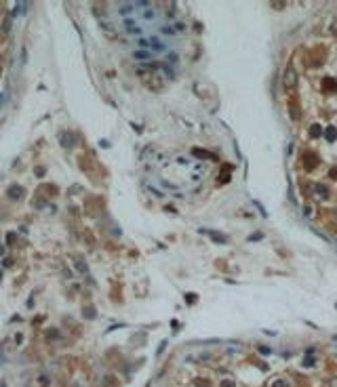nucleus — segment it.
Here are the masks:
<instances>
[{"label":"nucleus","instance_id":"obj_1","mask_svg":"<svg viewBox=\"0 0 337 387\" xmlns=\"http://www.w3.org/2000/svg\"><path fill=\"white\" fill-rule=\"evenodd\" d=\"M133 11H135V2H122V4L118 7V13L122 15V17H129Z\"/></svg>","mask_w":337,"mask_h":387},{"label":"nucleus","instance_id":"obj_2","mask_svg":"<svg viewBox=\"0 0 337 387\" xmlns=\"http://www.w3.org/2000/svg\"><path fill=\"white\" fill-rule=\"evenodd\" d=\"M124 28H126V32H131V34H141V28H137V23H135L133 19H124Z\"/></svg>","mask_w":337,"mask_h":387},{"label":"nucleus","instance_id":"obj_3","mask_svg":"<svg viewBox=\"0 0 337 387\" xmlns=\"http://www.w3.org/2000/svg\"><path fill=\"white\" fill-rule=\"evenodd\" d=\"M150 46H152L154 51H158V53L167 51V44L162 42V40H158V38H150Z\"/></svg>","mask_w":337,"mask_h":387},{"label":"nucleus","instance_id":"obj_4","mask_svg":"<svg viewBox=\"0 0 337 387\" xmlns=\"http://www.w3.org/2000/svg\"><path fill=\"white\" fill-rule=\"evenodd\" d=\"M133 57L137 61H147V59H150V53H147V51H135Z\"/></svg>","mask_w":337,"mask_h":387},{"label":"nucleus","instance_id":"obj_5","mask_svg":"<svg viewBox=\"0 0 337 387\" xmlns=\"http://www.w3.org/2000/svg\"><path fill=\"white\" fill-rule=\"evenodd\" d=\"M207 234H209L215 242H219V244H224V242H225V236H221V234H217V232H207Z\"/></svg>","mask_w":337,"mask_h":387},{"label":"nucleus","instance_id":"obj_6","mask_svg":"<svg viewBox=\"0 0 337 387\" xmlns=\"http://www.w3.org/2000/svg\"><path fill=\"white\" fill-rule=\"evenodd\" d=\"M293 82H295V74H293V70L289 67V70H287V80H285V84H287V86H291Z\"/></svg>","mask_w":337,"mask_h":387},{"label":"nucleus","instance_id":"obj_7","mask_svg":"<svg viewBox=\"0 0 337 387\" xmlns=\"http://www.w3.org/2000/svg\"><path fill=\"white\" fill-rule=\"evenodd\" d=\"M25 7H28L25 2H17V4H15V11H13V15H21V13H23V11H25Z\"/></svg>","mask_w":337,"mask_h":387},{"label":"nucleus","instance_id":"obj_8","mask_svg":"<svg viewBox=\"0 0 337 387\" xmlns=\"http://www.w3.org/2000/svg\"><path fill=\"white\" fill-rule=\"evenodd\" d=\"M143 19H156V11L154 8H147L146 13H143Z\"/></svg>","mask_w":337,"mask_h":387},{"label":"nucleus","instance_id":"obj_9","mask_svg":"<svg viewBox=\"0 0 337 387\" xmlns=\"http://www.w3.org/2000/svg\"><path fill=\"white\" fill-rule=\"evenodd\" d=\"M168 63H177V59H179V57H177V53H168Z\"/></svg>","mask_w":337,"mask_h":387},{"label":"nucleus","instance_id":"obj_10","mask_svg":"<svg viewBox=\"0 0 337 387\" xmlns=\"http://www.w3.org/2000/svg\"><path fill=\"white\" fill-rule=\"evenodd\" d=\"M162 32H164V34H168V36H173V34H175V30H173V28H168V25H162Z\"/></svg>","mask_w":337,"mask_h":387},{"label":"nucleus","instance_id":"obj_11","mask_svg":"<svg viewBox=\"0 0 337 387\" xmlns=\"http://www.w3.org/2000/svg\"><path fill=\"white\" fill-rule=\"evenodd\" d=\"M137 44H139V46H143V49H146V46H150V40H146V38H141V40H137Z\"/></svg>","mask_w":337,"mask_h":387},{"label":"nucleus","instance_id":"obj_12","mask_svg":"<svg viewBox=\"0 0 337 387\" xmlns=\"http://www.w3.org/2000/svg\"><path fill=\"white\" fill-rule=\"evenodd\" d=\"M272 387H289V385H287V383H285V381H276V383H274Z\"/></svg>","mask_w":337,"mask_h":387},{"label":"nucleus","instance_id":"obj_13","mask_svg":"<svg viewBox=\"0 0 337 387\" xmlns=\"http://www.w3.org/2000/svg\"><path fill=\"white\" fill-rule=\"evenodd\" d=\"M327 137H329V139H335V131L329 128V131H327Z\"/></svg>","mask_w":337,"mask_h":387},{"label":"nucleus","instance_id":"obj_14","mask_svg":"<svg viewBox=\"0 0 337 387\" xmlns=\"http://www.w3.org/2000/svg\"><path fill=\"white\" fill-rule=\"evenodd\" d=\"M312 364H314V360H312V358H306V360H303V366H312Z\"/></svg>","mask_w":337,"mask_h":387},{"label":"nucleus","instance_id":"obj_15","mask_svg":"<svg viewBox=\"0 0 337 387\" xmlns=\"http://www.w3.org/2000/svg\"><path fill=\"white\" fill-rule=\"evenodd\" d=\"M221 387H234V385H232L230 381H228V383H225V385H221Z\"/></svg>","mask_w":337,"mask_h":387}]
</instances>
